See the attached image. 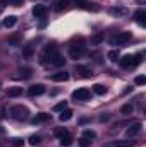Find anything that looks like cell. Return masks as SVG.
<instances>
[{"mask_svg":"<svg viewBox=\"0 0 146 147\" xmlns=\"http://www.w3.org/2000/svg\"><path fill=\"white\" fill-rule=\"evenodd\" d=\"M40 63L41 65H50V67H60L65 63V58L59 53L57 45H46L40 55Z\"/></svg>","mask_w":146,"mask_h":147,"instance_id":"6da1fadb","label":"cell"},{"mask_svg":"<svg viewBox=\"0 0 146 147\" xmlns=\"http://www.w3.org/2000/svg\"><path fill=\"white\" fill-rule=\"evenodd\" d=\"M84 53H86V45H84V39L83 38H79V43H71L69 55H71L72 60H79Z\"/></svg>","mask_w":146,"mask_h":147,"instance_id":"7a4b0ae2","label":"cell"},{"mask_svg":"<svg viewBox=\"0 0 146 147\" xmlns=\"http://www.w3.org/2000/svg\"><path fill=\"white\" fill-rule=\"evenodd\" d=\"M141 58H143L141 55H124L119 60V63H120L122 69H134L141 63Z\"/></svg>","mask_w":146,"mask_h":147,"instance_id":"3957f363","label":"cell"},{"mask_svg":"<svg viewBox=\"0 0 146 147\" xmlns=\"http://www.w3.org/2000/svg\"><path fill=\"white\" fill-rule=\"evenodd\" d=\"M131 39H132V34L127 33V31H124V33H117L115 36H112L108 43H110V46H124V45H127Z\"/></svg>","mask_w":146,"mask_h":147,"instance_id":"277c9868","label":"cell"},{"mask_svg":"<svg viewBox=\"0 0 146 147\" xmlns=\"http://www.w3.org/2000/svg\"><path fill=\"white\" fill-rule=\"evenodd\" d=\"M10 116H12L14 120H19V121L28 120V118H29V110H28L26 106H23V105H16V106L10 108Z\"/></svg>","mask_w":146,"mask_h":147,"instance_id":"5b68a950","label":"cell"},{"mask_svg":"<svg viewBox=\"0 0 146 147\" xmlns=\"http://www.w3.org/2000/svg\"><path fill=\"white\" fill-rule=\"evenodd\" d=\"M72 99L74 101H89V99H91V91L86 89V87L76 89L72 92Z\"/></svg>","mask_w":146,"mask_h":147,"instance_id":"8992f818","label":"cell"},{"mask_svg":"<svg viewBox=\"0 0 146 147\" xmlns=\"http://www.w3.org/2000/svg\"><path fill=\"white\" fill-rule=\"evenodd\" d=\"M96 137V134L93 132V130H89V128H86L84 132H83V135L79 137V146L81 147H88L91 144V140Z\"/></svg>","mask_w":146,"mask_h":147,"instance_id":"52a82bcc","label":"cell"},{"mask_svg":"<svg viewBox=\"0 0 146 147\" xmlns=\"http://www.w3.org/2000/svg\"><path fill=\"white\" fill-rule=\"evenodd\" d=\"M46 5H43V3H36L35 7H33V16L36 17V19H45L46 17Z\"/></svg>","mask_w":146,"mask_h":147,"instance_id":"ba28073f","label":"cell"},{"mask_svg":"<svg viewBox=\"0 0 146 147\" xmlns=\"http://www.w3.org/2000/svg\"><path fill=\"white\" fill-rule=\"evenodd\" d=\"M76 74H77L79 77H84V79H89V77L95 75L91 69H88V67H84V65H76Z\"/></svg>","mask_w":146,"mask_h":147,"instance_id":"9c48e42d","label":"cell"},{"mask_svg":"<svg viewBox=\"0 0 146 147\" xmlns=\"http://www.w3.org/2000/svg\"><path fill=\"white\" fill-rule=\"evenodd\" d=\"M45 92V86L43 84H33L29 89H28V94L31 96V98H35V96H41Z\"/></svg>","mask_w":146,"mask_h":147,"instance_id":"30bf717a","label":"cell"},{"mask_svg":"<svg viewBox=\"0 0 146 147\" xmlns=\"http://www.w3.org/2000/svg\"><path fill=\"white\" fill-rule=\"evenodd\" d=\"M50 79L53 80V82H65V80H69V74L65 72H55V74H52L50 75Z\"/></svg>","mask_w":146,"mask_h":147,"instance_id":"8fae6325","label":"cell"},{"mask_svg":"<svg viewBox=\"0 0 146 147\" xmlns=\"http://www.w3.org/2000/svg\"><path fill=\"white\" fill-rule=\"evenodd\" d=\"M141 127H143V125H141L139 121H136L134 125H131V127L127 128V132H126V135H127V137H134V135H138V134L141 132Z\"/></svg>","mask_w":146,"mask_h":147,"instance_id":"7c38bea8","label":"cell"},{"mask_svg":"<svg viewBox=\"0 0 146 147\" xmlns=\"http://www.w3.org/2000/svg\"><path fill=\"white\" fill-rule=\"evenodd\" d=\"M134 142H129V140H113V142H108L105 147H131Z\"/></svg>","mask_w":146,"mask_h":147,"instance_id":"4fadbf2b","label":"cell"},{"mask_svg":"<svg viewBox=\"0 0 146 147\" xmlns=\"http://www.w3.org/2000/svg\"><path fill=\"white\" fill-rule=\"evenodd\" d=\"M108 12L112 14V16L120 17V16H126V14H127V9H126V7H110Z\"/></svg>","mask_w":146,"mask_h":147,"instance_id":"5bb4252c","label":"cell"},{"mask_svg":"<svg viewBox=\"0 0 146 147\" xmlns=\"http://www.w3.org/2000/svg\"><path fill=\"white\" fill-rule=\"evenodd\" d=\"M81 9H86V10H93V12H98L100 10V7H98V3H89V2H81V3H77Z\"/></svg>","mask_w":146,"mask_h":147,"instance_id":"9a60e30c","label":"cell"},{"mask_svg":"<svg viewBox=\"0 0 146 147\" xmlns=\"http://www.w3.org/2000/svg\"><path fill=\"white\" fill-rule=\"evenodd\" d=\"M136 21H138L139 26H146V10L139 9V10L136 12Z\"/></svg>","mask_w":146,"mask_h":147,"instance_id":"2e32d148","label":"cell"},{"mask_svg":"<svg viewBox=\"0 0 146 147\" xmlns=\"http://www.w3.org/2000/svg\"><path fill=\"white\" fill-rule=\"evenodd\" d=\"M23 94V87H9V91H7V96L9 98H17V96H21Z\"/></svg>","mask_w":146,"mask_h":147,"instance_id":"e0dca14e","label":"cell"},{"mask_svg":"<svg viewBox=\"0 0 146 147\" xmlns=\"http://www.w3.org/2000/svg\"><path fill=\"white\" fill-rule=\"evenodd\" d=\"M71 118H72V111L67 110V108H65V110H62V111H60V115H59V120H60V121H69Z\"/></svg>","mask_w":146,"mask_h":147,"instance_id":"ac0fdd59","label":"cell"},{"mask_svg":"<svg viewBox=\"0 0 146 147\" xmlns=\"http://www.w3.org/2000/svg\"><path fill=\"white\" fill-rule=\"evenodd\" d=\"M48 118H50V115H46V113H40L38 116H35V118L31 120V123H33V125H36V123H43V121H46Z\"/></svg>","mask_w":146,"mask_h":147,"instance_id":"d6986e66","label":"cell"},{"mask_svg":"<svg viewBox=\"0 0 146 147\" xmlns=\"http://www.w3.org/2000/svg\"><path fill=\"white\" fill-rule=\"evenodd\" d=\"M16 22H17V17L16 16H9V17L3 19V26L5 28H12V26H16Z\"/></svg>","mask_w":146,"mask_h":147,"instance_id":"ffe728a7","label":"cell"},{"mask_svg":"<svg viewBox=\"0 0 146 147\" xmlns=\"http://www.w3.org/2000/svg\"><path fill=\"white\" fill-rule=\"evenodd\" d=\"M93 92L98 94V96H103V94L107 92V87L102 86V84H95V86H93Z\"/></svg>","mask_w":146,"mask_h":147,"instance_id":"44dd1931","label":"cell"},{"mask_svg":"<svg viewBox=\"0 0 146 147\" xmlns=\"http://www.w3.org/2000/svg\"><path fill=\"white\" fill-rule=\"evenodd\" d=\"M31 74H33V70H31L29 67H23V69H19V75H21L23 79H29Z\"/></svg>","mask_w":146,"mask_h":147,"instance_id":"7402d4cb","label":"cell"},{"mask_svg":"<svg viewBox=\"0 0 146 147\" xmlns=\"http://www.w3.org/2000/svg\"><path fill=\"white\" fill-rule=\"evenodd\" d=\"M132 111H134V106H132V103H129L120 108V115H132Z\"/></svg>","mask_w":146,"mask_h":147,"instance_id":"603a6c76","label":"cell"},{"mask_svg":"<svg viewBox=\"0 0 146 147\" xmlns=\"http://www.w3.org/2000/svg\"><path fill=\"white\" fill-rule=\"evenodd\" d=\"M72 144V137H71V134H67V135H64V137H60V146L64 147H69Z\"/></svg>","mask_w":146,"mask_h":147,"instance_id":"cb8c5ba5","label":"cell"},{"mask_svg":"<svg viewBox=\"0 0 146 147\" xmlns=\"http://www.w3.org/2000/svg\"><path fill=\"white\" fill-rule=\"evenodd\" d=\"M71 3V0H59V2H55V10H62V9H65L67 5Z\"/></svg>","mask_w":146,"mask_h":147,"instance_id":"d4e9b609","label":"cell"},{"mask_svg":"<svg viewBox=\"0 0 146 147\" xmlns=\"http://www.w3.org/2000/svg\"><path fill=\"white\" fill-rule=\"evenodd\" d=\"M33 51H35V48H33L31 45L24 46V50H23V55H24V58H31V57H33Z\"/></svg>","mask_w":146,"mask_h":147,"instance_id":"484cf974","label":"cell"},{"mask_svg":"<svg viewBox=\"0 0 146 147\" xmlns=\"http://www.w3.org/2000/svg\"><path fill=\"white\" fill-rule=\"evenodd\" d=\"M103 38H105L103 33H96L95 36L91 38V45H98V43H102V41H103Z\"/></svg>","mask_w":146,"mask_h":147,"instance_id":"4316f807","label":"cell"},{"mask_svg":"<svg viewBox=\"0 0 146 147\" xmlns=\"http://www.w3.org/2000/svg\"><path fill=\"white\" fill-rule=\"evenodd\" d=\"M110 58V62H119V51L117 50H112V51H108V55H107Z\"/></svg>","mask_w":146,"mask_h":147,"instance_id":"83f0119b","label":"cell"},{"mask_svg":"<svg viewBox=\"0 0 146 147\" xmlns=\"http://www.w3.org/2000/svg\"><path fill=\"white\" fill-rule=\"evenodd\" d=\"M67 108V101H60V103H57L55 106H53V111H62Z\"/></svg>","mask_w":146,"mask_h":147,"instance_id":"f1b7e54d","label":"cell"},{"mask_svg":"<svg viewBox=\"0 0 146 147\" xmlns=\"http://www.w3.org/2000/svg\"><path fill=\"white\" fill-rule=\"evenodd\" d=\"M40 142H41V137H40V135H31V137H29V144H31V146H38Z\"/></svg>","mask_w":146,"mask_h":147,"instance_id":"f546056e","label":"cell"},{"mask_svg":"<svg viewBox=\"0 0 146 147\" xmlns=\"http://www.w3.org/2000/svg\"><path fill=\"white\" fill-rule=\"evenodd\" d=\"M67 134H69V130H67V128H57V130H55V135H57L59 139H60V137H64V135H67Z\"/></svg>","mask_w":146,"mask_h":147,"instance_id":"4dcf8cb0","label":"cell"},{"mask_svg":"<svg viewBox=\"0 0 146 147\" xmlns=\"http://www.w3.org/2000/svg\"><path fill=\"white\" fill-rule=\"evenodd\" d=\"M134 82H136L138 86H145V84H146V77H145V75H138Z\"/></svg>","mask_w":146,"mask_h":147,"instance_id":"1f68e13d","label":"cell"},{"mask_svg":"<svg viewBox=\"0 0 146 147\" xmlns=\"http://www.w3.org/2000/svg\"><path fill=\"white\" fill-rule=\"evenodd\" d=\"M108 113H103V115H102V116H100V121H108Z\"/></svg>","mask_w":146,"mask_h":147,"instance_id":"d6a6232c","label":"cell"},{"mask_svg":"<svg viewBox=\"0 0 146 147\" xmlns=\"http://www.w3.org/2000/svg\"><path fill=\"white\" fill-rule=\"evenodd\" d=\"M12 142H14V146H23V140L21 139H14Z\"/></svg>","mask_w":146,"mask_h":147,"instance_id":"836d02e7","label":"cell"},{"mask_svg":"<svg viewBox=\"0 0 146 147\" xmlns=\"http://www.w3.org/2000/svg\"><path fill=\"white\" fill-rule=\"evenodd\" d=\"M17 41H19V36H12L9 39V43H17Z\"/></svg>","mask_w":146,"mask_h":147,"instance_id":"e575fe53","label":"cell"},{"mask_svg":"<svg viewBox=\"0 0 146 147\" xmlns=\"http://www.w3.org/2000/svg\"><path fill=\"white\" fill-rule=\"evenodd\" d=\"M12 3H14V5H21V3H23V0H12Z\"/></svg>","mask_w":146,"mask_h":147,"instance_id":"d590c367","label":"cell"},{"mask_svg":"<svg viewBox=\"0 0 146 147\" xmlns=\"http://www.w3.org/2000/svg\"><path fill=\"white\" fill-rule=\"evenodd\" d=\"M71 2H74V3L77 5V3H81V2H86V0H71Z\"/></svg>","mask_w":146,"mask_h":147,"instance_id":"8d00e7d4","label":"cell"},{"mask_svg":"<svg viewBox=\"0 0 146 147\" xmlns=\"http://www.w3.org/2000/svg\"><path fill=\"white\" fill-rule=\"evenodd\" d=\"M0 14H2V7H0Z\"/></svg>","mask_w":146,"mask_h":147,"instance_id":"74e56055","label":"cell"}]
</instances>
